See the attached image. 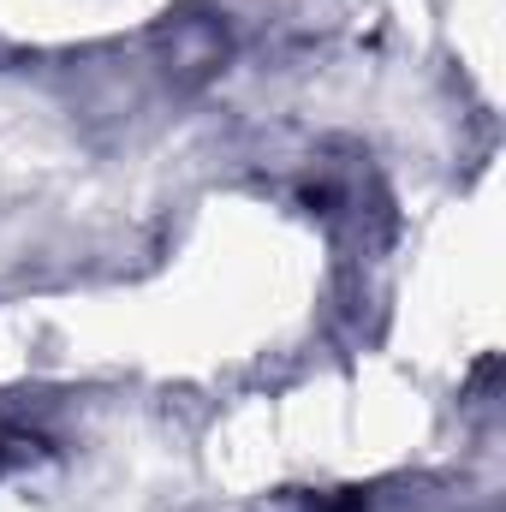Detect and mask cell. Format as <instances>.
I'll return each mask as SVG.
<instances>
[{
  "label": "cell",
  "instance_id": "cell-1",
  "mask_svg": "<svg viewBox=\"0 0 506 512\" xmlns=\"http://www.w3.org/2000/svg\"><path fill=\"white\" fill-rule=\"evenodd\" d=\"M36 453V435H24V429H6L0 423V471L6 465H18V459H30Z\"/></svg>",
  "mask_w": 506,
  "mask_h": 512
}]
</instances>
